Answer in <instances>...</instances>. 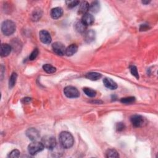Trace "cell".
Returning a JSON list of instances; mask_svg holds the SVG:
<instances>
[{
    "mask_svg": "<svg viewBox=\"0 0 158 158\" xmlns=\"http://www.w3.org/2000/svg\"><path fill=\"white\" fill-rule=\"evenodd\" d=\"M81 21L87 27L89 25H92L94 23L95 18L92 14L87 13L83 15Z\"/></svg>",
    "mask_w": 158,
    "mask_h": 158,
    "instance_id": "10",
    "label": "cell"
},
{
    "mask_svg": "<svg viewBox=\"0 0 158 158\" xmlns=\"http://www.w3.org/2000/svg\"><path fill=\"white\" fill-rule=\"evenodd\" d=\"M124 128H125V125L122 122H119L117 123L116 125V129L117 130L118 132H121L122 130H123Z\"/></svg>",
    "mask_w": 158,
    "mask_h": 158,
    "instance_id": "30",
    "label": "cell"
},
{
    "mask_svg": "<svg viewBox=\"0 0 158 158\" xmlns=\"http://www.w3.org/2000/svg\"><path fill=\"white\" fill-rule=\"evenodd\" d=\"M39 37L40 41L44 44H49L52 41L49 33L45 30H42L40 32Z\"/></svg>",
    "mask_w": 158,
    "mask_h": 158,
    "instance_id": "8",
    "label": "cell"
},
{
    "mask_svg": "<svg viewBox=\"0 0 158 158\" xmlns=\"http://www.w3.org/2000/svg\"><path fill=\"white\" fill-rule=\"evenodd\" d=\"M135 101V98L133 97L123 98H122L121 100V103L123 104H130V103H133Z\"/></svg>",
    "mask_w": 158,
    "mask_h": 158,
    "instance_id": "24",
    "label": "cell"
},
{
    "mask_svg": "<svg viewBox=\"0 0 158 158\" xmlns=\"http://www.w3.org/2000/svg\"><path fill=\"white\" fill-rule=\"evenodd\" d=\"M43 69L45 72L48 73V74H53V73H54L56 71V69L54 67L48 64H44L43 66Z\"/></svg>",
    "mask_w": 158,
    "mask_h": 158,
    "instance_id": "21",
    "label": "cell"
},
{
    "mask_svg": "<svg viewBox=\"0 0 158 158\" xmlns=\"http://www.w3.org/2000/svg\"><path fill=\"white\" fill-rule=\"evenodd\" d=\"M42 143L44 147L48 150H53L56 146V141L55 137L51 135H47L42 139Z\"/></svg>",
    "mask_w": 158,
    "mask_h": 158,
    "instance_id": "4",
    "label": "cell"
},
{
    "mask_svg": "<svg viewBox=\"0 0 158 158\" xmlns=\"http://www.w3.org/2000/svg\"><path fill=\"white\" fill-rule=\"evenodd\" d=\"M148 25H142L140 27V30L141 31H143V30H146L148 29Z\"/></svg>",
    "mask_w": 158,
    "mask_h": 158,
    "instance_id": "31",
    "label": "cell"
},
{
    "mask_svg": "<svg viewBox=\"0 0 158 158\" xmlns=\"http://www.w3.org/2000/svg\"><path fill=\"white\" fill-rule=\"evenodd\" d=\"M26 135L32 142L37 141L40 137L39 132L34 128H30L28 129L26 131Z\"/></svg>",
    "mask_w": 158,
    "mask_h": 158,
    "instance_id": "9",
    "label": "cell"
},
{
    "mask_svg": "<svg viewBox=\"0 0 158 158\" xmlns=\"http://www.w3.org/2000/svg\"><path fill=\"white\" fill-rule=\"evenodd\" d=\"M83 92L89 97H95L96 95H97V92H96L95 90L90 88H84Z\"/></svg>",
    "mask_w": 158,
    "mask_h": 158,
    "instance_id": "23",
    "label": "cell"
},
{
    "mask_svg": "<svg viewBox=\"0 0 158 158\" xmlns=\"http://www.w3.org/2000/svg\"><path fill=\"white\" fill-rule=\"evenodd\" d=\"M59 143L63 148H71L74 143V139L72 134L68 132H62L59 135Z\"/></svg>",
    "mask_w": 158,
    "mask_h": 158,
    "instance_id": "1",
    "label": "cell"
},
{
    "mask_svg": "<svg viewBox=\"0 0 158 158\" xmlns=\"http://www.w3.org/2000/svg\"><path fill=\"white\" fill-rule=\"evenodd\" d=\"M16 29L14 22L11 20H4L1 25V31L4 35L9 36L13 34Z\"/></svg>",
    "mask_w": 158,
    "mask_h": 158,
    "instance_id": "2",
    "label": "cell"
},
{
    "mask_svg": "<svg viewBox=\"0 0 158 158\" xmlns=\"http://www.w3.org/2000/svg\"><path fill=\"white\" fill-rule=\"evenodd\" d=\"M52 48L53 51L59 56H63L65 54L66 48L64 45L61 42H55L52 44Z\"/></svg>",
    "mask_w": 158,
    "mask_h": 158,
    "instance_id": "6",
    "label": "cell"
},
{
    "mask_svg": "<svg viewBox=\"0 0 158 158\" xmlns=\"http://www.w3.org/2000/svg\"><path fill=\"white\" fill-rule=\"evenodd\" d=\"M106 157H118L119 155L117 151L114 149H109L106 153Z\"/></svg>",
    "mask_w": 158,
    "mask_h": 158,
    "instance_id": "22",
    "label": "cell"
},
{
    "mask_svg": "<svg viewBox=\"0 0 158 158\" xmlns=\"http://www.w3.org/2000/svg\"><path fill=\"white\" fill-rule=\"evenodd\" d=\"M44 148V146L42 142H38L37 141H33L28 146V151H29L30 155L34 156L39 153V152L42 151Z\"/></svg>",
    "mask_w": 158,
    "mask_h": 158,
    "instance_id": "3",
    "label": "cell"
},
{
    "mask_svg": "<svg viewBox=\"0 0 158 158\" xmlns=\"http://www.w3.org/2000/svg\"><path fill=\"white\" fill-rule=\"evenodd\" d=\"M64 93L67 98H75L80 96L78 90L74 87L68 86L66 87L64 90Z\"/></svg>",
    "mask_w": 158,
    "mask_h": 158,
    "instance_id": "5",
    "label": "cell"
},
{
    "mask_svg": "<svg viewBox=\"0 0 158 158\" xmlns=\"http://www.w3.org/2000/svg\"><path fill=\"white\" fill-rule=\"evenodd\" d=\"M38 53H39V51L37 48H35L34 50L31 53V54H30V56H29V59L30 61H33L35 60L37 57L38 55Z\"/></svg>",
    "mask_w": 158,
    "mask_h": 158,
    "instance_id": "26",
    "label": "cell"
},
{
    "mask_svg": "<svg viewBox=\"0 0 158 158\" xmlns=\"http://www.w3.org/2000/svg\"><path fill=\"white\" fill-rule=\"evenodd\" d=\"M24 102L25 103H29V101H31V98H25L24 99Z\"/></svg>",
    "mask_w": 158,
    "mask_h": 158,
    "instance_id": "32",
    "label": "cell"
},
{
    "mask_svg": "<svg viewBox=\"0 0 158 158\" xmlns=\"http://www.w3.org/2000/svg\"><path fill=\"white\" fill-rule=\"evenodd\" d=\"M130 72L131 74L136 77L137 79L139 78V75H138V72L137 70V68L136 66H131L130 67Z\"/></svg>",
    "mask_w": 158,
    "mask_h": 158,
    "instance_id": "25",
    "label": "cell"
},
{
    "mask_svg": "<svg viewBox=\"0 0 158 158\" xmlns=\"http://www.w3.org/2000/svg\"><path fill=\"white\" fill-rule=\"evenodd\" d=\"M78 47L75 44H72L66 49L65 54L67 56H72L77 51Z\"/></svg>",
    "mask_w": 158,
    "mask_h": 158,
    "instance_id": "16",
    "label": "cell"
},
{
    "mask_svg": "<svg viewBox=\"0 0 158 158\" xmlns=\"http://www.w3.org/2000/svg\"><path fill=\"white\" fill-rule=\"evenodd\" d=\"M102 77V75L98 72H89L86 75V78L90 80H98Z\"/></svg>",
    "mask_w": 158,
    "mask_h": 158,
    "instance_id": "17",
    "label": "cell"
},
{
    "mask_svg": "<svg viewBox=\"0 0 158 158\" xmlns=\"http://www.w3.org/2000/svg\"><path fill=\"white\" fill-rule=\"evenodd\" d=\"M90 10V4L87 1H82L80 3L78 8V13L84 15L87 13L88 11Z\"/></svg>",
    "mask_w": 158,
    "mask_h": 158,
    "instance_id": "15",
    "label": "cell"
},
{
    "mask_svg": "<svg viewBox=\"0 0 158 158\" xmlns=\"http://www.w3.org/2000/svg\"><path fill=\"white\" fill-rule=\"evenodd\" d=\"M96 33L93 30H88L84 33V40L88 43L94 41Z\"/></svg>",
    "mask_w": 158,
    "mask_h": 158,
    "instance_id": "11",
    "label": "cell"
},
{
    "mask_svg": "<svg viewBox=\"0 0 158 158\" xmlns=\"http://www.w3.org/2000/svg\"><path fill=\"white\" fill-rule=\"evenodd\" d=\"M20 153L18 150H14L9 154L8 157H20Z\"/></svg>",
    "mask_w": 158,
    "mask_h": 158,
    "instance_id": "27",
    "label": "cell"
},
{
    "mask_svg": "<svg viewBox=\"0 0 158 158\" xmlns=\"http://www.w3.org/2000/svg\"><path fill=\"white\" fill-rule=\"evenodd\" d=\"M75 29L79 33H85L86 32L87 26L85 25L82 21H77L75 24Z\"/></svg>",
    "mask_w": 158,
    "mask_h": 158,
    "instance_id": "19",
    "label": "cell"
},
{
    "mask_svg": "<svg viewBox=\"0 0 158 158\" xmlns=\"http://www.w3.org/2000/svg\"><path fill=\"white\" fill-rule=\"evenodd\" d=\"M66 4L69 8H73L75 7L78 4H80V2L78 1H67Z\"/></svg>",
    "mask_w": 158,
    "mask_h": 158,
    "instance_id": "28",
    "label": "cell"
},
{
    "mask_svg": "<svg viewBox=\"0 0 158 158\" xmlns=\"http://www.w3.org/2000/svg\"><path fill=\"white\" fill-rule=\"evenodd\" d=\"M100 9V4L98 1H95L92 3L90 5V11L93 13H97Z\"/></svg>",
    "mask_w": 158,
    "mask_h": 158,
    "instance_id": "18",
    "label": "cell"
},
{
    "mask_svg": "<svg viewBox=\"0 0 158 158\" xmlns=\"http://www.w3.org/2000/svg\"><path fill=\"white\" fill-rule=\"evenodd\" d=\"M63 14V10L60 7H56L51 9V16L53 19H58L60 18Z\"/></svg>",
    "mask_w": 158,
    "mask_h": 158,
    "instance_id": "14",
    "label": "cell"
},
{
    "mask_svg": "<svg viewBox=\"0 0 158 158\" xmlns=\"http://www.w3.org/2000/svg\"><path fill=\"white\" fill-rule=\"evenodd\" d=\"M12 50V47L11 45L6 44V43H3L1 45V57H6L11 52Z\"/></svg>",
    "mask_w": 158,
    "mask_h": 158,
    "instance_id": "12",
    "label": "cell"
},
{
    "mask_svg": "<svg viewBox=\"0 0 158 158\" xmlns=\"http://www.w3.org/2000/svg\"><path fill=\"white\" fill-rule=\"evenodd\" d=\"M130 121L135 127H140L143 126L145 123L144 118L140 115H133L130 118Z\"/></svg>",
    "mask_w": 158,
    "mask_h": 158,
    "instance_id": "7",
    "label": "cell"
},
{
    "mask_svg": "<svg viewBox=\"0 0 158 158\" xmlns=\"http://www.w3.org/2000/svg\"><path fill=\"white\" fill-rule=\"evenodd\" d=\"M103 82L104 85L110 90H116L117 88V83L110 78H104Z\"/></svg>",
    "mask_w": 158,
    "mask_h": 158,
    "instance_id": "13",
    "label": "cell"
},
{
    "mask_svg": "<svg viewBox=\"0 0 158 158\" xmlns=\"http://www.w3.org/2000/svg\"><path fill=\"white\" fill-rule=\"evenodd\" d=\"M17 78H18V75H17L16 73H15V72L13 73L12 75H11V77L9 78V88H12L14 87V86L15 85V84L16 83Z\"/></svg>",
    "mask_w": 158,
    "mask_h": 158,
    "instance_id": "20",
    "label": "cell"
},
{
    "mask_svg": "<svg viewBox=\"0 0 158 158\" xmlns=\"http://www.w3.org/2000/svg\"><path fill=\"white\" fill-rule=\"evenodd\" d=\"M33 19L34 20H38L39 19H40L42 14L40 13V11H34L33 15Z\"/></svg>",
    "mask_w": 158,
    "mask_h": 158,
    "instance_id": "29",
    "label": "cell"
},
{
    "mask_svg": "<svg viewBox=\"0 0 158 158\" xmlns=\"http://www.w3.org/2000/svg\"><path fill=\"white\" fill-rule=\"evenodd\" d=\"M150 2V1H142V3H143V4H148Z\"/></svg>",
    "mask_w": 158,
    "mask_h": 158,
    "instance_id": "33",
    "label": "cell"
}]
</instances>
